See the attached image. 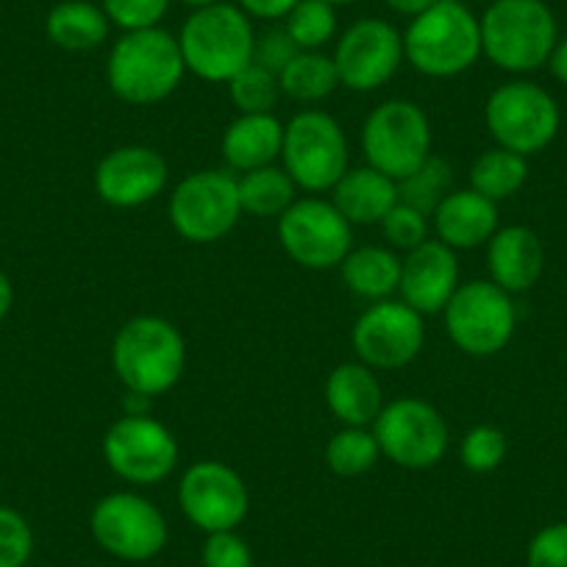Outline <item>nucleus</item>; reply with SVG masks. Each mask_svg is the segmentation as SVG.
<instances>
[{"instance_id": "obj_10", "label": "nucleus", "mask_w": 567, "mask_h": 567, "mask_svg": "<svg viewBox=\"0 0 567 567\" xmlns=\"http://www.w3.org/2000/svg\"><path fill=\"white\" fill-rule=\"evenodd\" d=\"M443 323L449 340L465 357L489 359L504 351L515 337V301L498 284L484 278L465 281L443 309Z\"/></svg>"}, {"instance_id": "obj_34", "label": "nucleus", "mask_w": 567, "mask_h": 567, "mask_svg": "<svg viewBox=\"0 0 567 567\" xmlns=\"http://www.w3.org/2000/svg\"><path fill=\"white\" fill-rule=\"evenodd\" d=\"M506 454H509V440H506V434L501 432L498 425L489 423L473 425L471 432L462 437L460 445L462 467L471 473H478V476L498 471L504 465Z\"/></svg>"}, {"instance_id": "obj_47", "label": "nucleus", "mask_w": 567, "mask_h": 567, "mask_svg": "<svg viewBox=\"0 0 567 567\" xmlns=\"http://www.w3.org/2000/svg\"><path fill=\"white\" fill-rule=\"evenodd\" d=\"M326 3H331V7H351V3H359V0H326Z\"/></svg>"}, {"instance_id": "obj_32", "label": "nucleus", "mask_w": 567, "mask_h": 567, "mask_svg": "<svg viewBox=\"0 0 567 567\" xmlns=\"http://www.w3.org/2000/svg\"><path fill=\"white\" fill-rule=\"evenodd\" d=\"M284 29L292 37L298 51H323L337 37V9L326 0H298Z\"/></svg>"}, {"instance_id": "obj_2", "label": "nucleus", "mask_w": 567, "mask_h": 567, "mask_svg": "<svg viewBox=\"0 0 567 567\" xmlns=\"http://www.w3.org/2000/svg\"><path fill=\"white\" fill-rule=\"evenodd\" d=\"M112 368L123 390L159 398L182 381L187 368V342L171 320L159 315H136L114 334Z\"/></svg>"}, {"instance_id": "obj_29", "label": "nucleus", "mask_w": 567, "mask_h": 567, "mask_svg": "<svg viewBox=\"0 0 567 567\" xmlns=\"http://www.w3.org/2000/svg\"><path fill=\"white\" fill-rule=\"evenodd\" d=\"M528 178V159L506 148H489L478 154L471 165V189L493 204L515 198Z\"/></svg>"}, {"instance_id": "obj_13", "label": "nucleus", "mask_w": 567, "mask_h": 567, "mask_svg": "<svg viewBox=\"0 0 567 567\" xmlns=\"http://www.w3.org/2000/svg\"><path fill=\"white\" fill-rule=\"evenodd\" d=\"M106 467L134 487L162 484L178 465V440L154 414H120L103 434Z\"/></svg>"}, {"instance_id": "obj_38", "label": "nucleus", "mask_w": 567, "mask_h": 567, "mask_svg": "<svg viewBox=\"0 0 567 567\" xmlns=\"http://www.w3.org/2000/svg\"><path fill=\"white\" fill-rule=\"evenodd\" d=\"M200 567H254V550L237 532L206 534Z\"/></svg>"}, {"instance_id": "obj_33", "label": "nucleus", "mask_w": 567, "mask_h": 567, "mask_svg": "<svg viewBox=\"0 0 567 567\" xmlns=\"http://www.w3.org/2000/svg\"><path fill=\"white\" fill-rule=\"evenodd\" d=\"M228 101L237 109V114H270L281 97L278 75L265 70L261 64L250 62L228 81Z\"/></svg>"}, {"instance_id": "obj_6", "label": "nucleus", "mask_w": 567, "mask_h": 567, "mask_svg": "<svg viewBox=\"0 0 567 567\" xmlns=\"http://www.w3.org/2000/svg\"><path fill=\"white\" fill-rule=\"evenodd\" d=\"M284 171L303 193H331L351 167L346 128L320 109H303L284 125Z\"/></svg>"}, {"instance_id": "obj_35", "label": "nucleus", "mask_w": 567, "mask_h": 567, "mask_svg": "<svg viewBox=\"0 0 567 567\" xmlns=\"http://www.w3.org/2000/svg\"><path fill=\"white\" fill-rule=\"evenodd\" d=\"M379 226L381 231H384L386 245H390L392 250H403V254H409V250H414L417 245H423L425 239H429V231H432V217L423 215V212L414 209V206L401 204V200H398V204L386 212V217L379 223Z\"/></svg>"}, {"instance_id": "obj_24", "label": "nucleus", "mask_w": 567, "mask_h": 567, "mask_svg": "<svg viewBox=\"0 0 567 567\" xmlns=\"http://www.w3.org/2000/svg\"><path fill=\"white\" fill-rule=\"evenodd\" d=\"M398 200V182L370 165L348 167L331 189V204L351 226H379Z\"/></svg>"}, {"instance_id": "obj_5", "label": "nucleus", "mask_w": 567, "mask_h": 567, "mask_svg": "<svg viewBox=\"0 0 567 567\" xmlns=\"http://www.w3.org/2000/svg\"><path fill=\"white\" fill-rule=\"evenodd\" d=\"M482 53L504 73H534L548 64L559 25L545 0H489L478 18Z\"/></svg>"}, {"instance_id": "obj_8", "label": "nucleus", "mask_w": 567, "mask_h": 567, "mask_svg": "<svg viewBox=\"0 0 567 567\" xmlns=\"http://www.w3.org/2000/svg\"><path fill=\"white\" fill-rule=\"evenodd\" d=\"M484 123L498 148L534 156L559 134V106L554 95L534 81H506L489 92L484 103Z\"/></svg>"}, {"instance_id": "obj_19", "label": "nucleus", "mask_w": 567, "mask_h": 567, "mask_svg": "<svg viewBox=\"0 0 567 567\" xmlns=\"http://www.w3.org/2000/svg\"><path fill=\"white\" fill-rule=\"evenodd\" d=\"M460 259L456 250L429 237L423 245L409 250L401 259V284L398 296L406 307L423 318L443 315L454 292L460 290Z\"/></svg>"}, {"instance_id": "obj_26", "label": "nucleus", "mask_w": 567, "mask_h": 567, "mask_svg": "<svg viewBox=\"0 0 567 567\" xmlns=\"http://www.w3.org/2000/svg\"><path fill=\"white\" fill-rule=\"evenodd\" d=\"M106 12L92 0H62L48 12L45 34L56 48L70 53H86L109 40Z\"/></svg>"}, {"instance_id": "obj_4", "label": "nucleus", "mask_w": 567, "mask_h": 567, "mask_svg": "<svg viewBox=\"0 0 567 567\" xmlns=\"http://www.w3.org/2000/svg\"><path fill=\"white\" fill-rule=\"evenodd\" d=\"M184 68L209 84H228L239 70L254 62V20L237 3H212L193 9L178 31Z\"/></svg>"}, {"instance_id": "obj_15", "label": "nucleus", "mask_w": 567, "mask_h": 567, "mask_svg": "<svg viewBox=\"0 0 567 567\" xmlns=\"http://www.w3.org/2000/svg\"><path fill=\"white\" fill-rule=\"evenodd\" d=\"M178 506L204 534L237 532L250 509L245 478L220 460H200L178 478Z\"/></svg>"}, {"instance_id": "obj_17", "label": "nucleus", "mask_w": 567, "mask_h": 567, "mask_svg": "<svg viewBox=\"0 0 567 567\" xmlns=\"http://www.w3.org/2000/svg\"><path fill=\"white\" fill-rule=\"evenodd\" d=\"M334 68L340 86L351 92H375L390 84L403 62V34L381 18H362L337 40Z\"/></svg>"}, {"instance_id": "obj_41", "label": "nucleus", "mask_w": 567, "mask_h": 567, "mask_svg": "<svg viewBox=\"0 0 567 567\" xmlns=\"http://www.w3.org/2000/svg\"><path fill=\"white\" fill-rule=\"evenodd\" d=\"M298 0H237V7L248 14L250 20H265V23H278L296 9Z\"/></svg>"}, {"instance_id": "obj_14", "label": "nucleus", "mask_w": 567, "mask_h": 567, "mask_svg": "<svg viewBox=\"0 0 567 567\" xmlns=\"http://www.w3.org/2000/svg\"><path fill=\"white\" fill-rule=\"evenodd\" d=\"M284 254L307 270H334L353 248V226L331 200L298 198L276 220Z\"/></svg>"}, {"instance_id": "obj_28", "label": "nucleus", "mask_w": 567, "mask_h": 567, "mask_svg": "<svg viewBox=\"0 0 567 567\" xmlns=\"http://www.w3.org/2000/svg\"><path fill=\"white\" fill-rule=\"evenodd\" d=\"M281 95L298 103H320L340 90L334 59L323 51H301L278 73Z\"/></svg>"}, {"instance_id": "obj_37", "label": "nucleus", "mask_w": 567, "mask_h": 567, "mask_svg": "<svg viewBox=\"0 0 567 567\" xmlns=\"http://www.w3.org/2000/svg\"><path fill=\"white\" fill-rule=\"evenodd\" d=\"M173 0H101L109 23L120 31L156 29L171 12Z\"/></svg>"}, {"instance_id": "obj_31", "label": "nucleus", "mask_w": 567, "mask_h": 567, "mask_svg": "<svg viewBox=\"0 0 567 567\" xmlns=\"http://www.w3.org/2000/svg\"><path fill=\"white\" fill-rule=\"evenodd\" d=\"M451 189H454V167L449 165V159L432 154L412 176L398 182V198H401V204L414 206V209L432 217V212L437 209L440 200Z\"/></svg>"}, {"instance_id": "obj_39", "label": "nucleus", "mask_w": 567, "mask_h": 567, "mask_svg": "<svg viewBox=\"0 0 567 567\" xmlns=\"http://www.w3.org/2000/svg\"><path fill=\"white\" fill-rule=\"evenodd\" d=\"M528 567H567V523L539 528L526 550Z\"/></svg>"}, {"instance_id": "obj_44", "label": "nucleus", "mask_w": 567, "mask_h": 567, "mask_svg": "<svg viewBox=\"0 0 567 567\" xmlns=\"http://www.w3.org/2000/svg\"><path fill=\"white\" fill-rule=\"evenodd\" d=\"M151 403H154V398L128 390L123 392V414H151Z\"/></svg>"}, {"instance_id": "obj_30", "label": "nucleus", "mask_w": 567, "mask_h": 567, "mask_svg": "<svg viewBox=\"0 0 567 567\" xmlns=\"http://www.w3.org/2000/svg\"><path fill=\"white\" fill-rule=\"evenodd\" d=\"M326 467L340 478H357L373 471L381 460L379 443L373 437V429H353L342 425L340 432L331 434L326 443Z\"/></svg>"}, {"instance_id": "obj_9", "label": "nucleus", "mask_w": 567, "mask_h": 567, "mask_svg": "<svg viewBox=\"0 0 567 567\" xmlns=\"http://www.w3.org/2000/svg\"><path fill=\"white\" fill-rule=\"evenodd\" d=\"M370 429L381 456L403 471H432L449 454V423L443 412L423 398L406 395L384 403Z\"/></svg>"}, {"instance_id": "obj_23", "label": "nucleus", "mask_w": 567, "mask_h": 567, "mask_svg": "<svg viewBox=\"0 0 567 567\" xmlns=\"http://www.w3.org/2000/svg\"><path fill=\"white\" fill-rule=\"evenodd\" d=\"M284 148V123L276 114H237L223 131L220 151L231 173L276 165Z\"/></svg>"}, {"instance_id": "obj_16", "label": "nucleus", "mask_w": 567, "mask_h": 567, "mask_svg": "<svg viewBox=\"0 0 567 567\" xmlns=\"http://www.w3.org/2000/svg\"><path fill=\"white\" fill-rule=\"evenodd\" d=\"M423 315L401 298L375 301L364 309L351 329L357 359L373 370H401L420 357L425 346Z\"/></svg>"}, {"instance_id": "obj_22", "label": "nucleus", "mask_w": 567, "mask_h": 567, "mask_svg": "<svg viewBox=\"0 0 567 567\" xmlns=\"http://www.w3.org/2000/svg\"><path fill=\"white\" fill-rule=\"evenodd\" d=\"M323 398L329 412L342 425L370 429L384 409V392L373 368L357 362L337 364L323 386Z\"/></svg>"}, {"instance_id": "obj_36", "label": "nucleus", "mask_w": 567, "mask_h": 567, "mask_svg": "<svg viewBox=\"0 0 567 567\" xmlns=\"http://www.w3.org/2000/svg\"><path fill=\"white\" fill-rule=\"evenodd\" d=\"M34 554V528L12 506H0V567H25Z\"/></svg>"}, {"instance_id": "obj_18", "label": "nucleus", "mask_w": 567, "mask_h": 567, "mask_svg": "<svg viewBox=\"0 0 567 567\" xmlns=\"http://www.w3.org/2000/svg\"><path fill=\"white\" fill-rule=\"evenodd\" d=\"M167 159L148 145H120L95 167V195L112 209H140L165 193Z\"/></svg>"}, {"instance_id": "obj_7", "label": "nucleus", "mask_w": 567, "mask_h": 567, "mask_svg": "<svg viewBox=\"0 0 567 567\" xmlns=\"http://www.w3.org/2000/svg\"><path fill=\"white\" fill-rule=\"evenodd\" d=\"M432 123L429 114L406 97L379 103L362 123V154L370 167L403 182L432 156Z\"/></svg>"}, {"instance_id": "obj_3", "label": "nucleus", "mask_w": 567, "mask_h": 567, "mask_svg": "<svg viewBox=\"0 0 567 567\" xmlns=\"http://www.w3.org/2000/svg\"><path fill=\"white\" fill-rule=\"evenodd\" d=\"M482 56V23L465 0H440L403 31V59L425 79H456Z\"/></svg>"}, {"instance_id": "obj_43", "label": "nucleus", "mask_w": 567, "mask_h": 567, "mask_svg": "<svg viewBox=\"0 0 567 567\" xmlns=\"http://www.w3.org/2000/svg\"><path fill=\"white\" fill-rule=\"evenodd\" d=\"M548 68H550V73H554V79L559 81V84L567 86V37L565 40L556 42L554 53H550V59H548Z\"/></svg>"}, {"instance_id": "obj_25", "label": "nucleus", "mask_w": 567, "mask_h": 567, "mask_svg": "<svg viewBox=\"0 0 567 567\" xmlns=\"http://www.w3.org/2000/svg\"><path fill=\"white\" fill-rule=\"evenodd\" d=\"M337 270L346 290H351L353 296L370 303L386 301L395 296L401 284V256L384 245H362V248L353 245Z\"/></svg>"}, {"instance_id": "obj_21", "label": "nucleus", "mask_w": 567, "mask_h": 567, "mask_svg": "<svg viewBox=\"0 0 567 567\" xmlns=\"http://www.w3.org/2000/svg\"><path fill=\"white\" fill-rule=\"evenodd\" d=\"M545 267V248L537 231L526 226H506L487 243L489 281L509 296L532 290Z\"/></svg>"}, {"instance_id": "obj_40", "label": "nucleus", "mask_w": 567, "mask_h": 567, "mask_svg": "<svg viewBox=\"0 0 567 567\" xmlns=\"http://www.w3.org/2000/svg\"><path fill=\"white\" fill-rule=\"evenodd\" d=\"M298 45L292 42V37L287 34L284 25H276V29H267L265 34H256V45H254V62L261 64L270 73H281L292 59L298 56Z\"/></svg>"}, {"instance_id": "obj_42", "label": "nucleus", "mask_w": 567, "mask_h": 567, "mask_svg": "<svg viewBox=\"0 0 567 567\" xmlns=\"http://www.w3.org/2000/svg\"><path fill=\"white\" fill-rule=\"evenodd\" d=\"M386 9L395 14H403V18H417L425 9H432L440 0H384Z\"/></svg>"}, {"instance_id": "obj_20", "label": "nucleus", "mask_w": 567, "mask_h": 567, "mask_svg": "<svg viewBox=\"0 0 567 567\" xmlns=\"http://www.w3.org/2000/svg\"><path fill=\"white\" fill-rule=\"evenodd\" d=\"M432 231L456 254L484 248L498 231V204L471 187L451 189L432 212Z\"/></svg>"}, {"instance_id": "obj_45", "label": "nucleus", "mask_w": 567, "mask_h": 567, "mask_svg": "<svg viewBox=\"0 0 567 567\" xmlns=\"http://www.w3.org/2000/svg\"><path fill=\"white\" fill-rule=\"evenodd\" d=\"M14 307V284L7 272L0 270V320H7Z\"/></svg>"}, {"instance_id": "obj_12", "label": "nucleus", "mask_w": 567, "mask_h": 567, "mask_svg": "<svg viewBox=\"0 0 567 567\" xmlns=\"http://www.w3.org/2000/svg\"><path fill=\"white\" fill-rule=\"evenodd\" d=\"M90 532L97 548L120 561H151L171 539L167 517L140 493H109L92 506Z\"/></svg>"}, {"instance_id": "obj_1", "label": "nucleus", "mask_w": 567, "mask_h": 567, "mask_svg": "<svg viewBox=\"0 0 567 567\" xmlns=\"http://www.w3.org/2000/svg\"><path fill=\"white\" fill-rule=\"evenodd\" d=\"M187 75L178 37L156 29L123 31L106 59V84L128 106H156L178 90Z\"/></svg>"}, {"instance_id": "obj_11", "label": "nucleus", "mask_w": 567, "mask_h": 567, "mask_svg": "<svg viewBox=\"0 0 567 567\" xmlns=\"http://www.w3.org/2000/svg\"><path fill=\"white\" fill-rule=\"evenodd\" d=\"M173 231L193 245L226 239L243 217L237 176L231 171H195L173 187L167 200Z\"/></svg>"}, {"instance_id": "obj_46", "label": "nucleus", "mask_w": 567, "mask_h": 567, "mask_svg": "<svg viewBox=\"0 0 567 567\" xmlns=\"http://www.w3.org/2000/svg\"><path fill=\"white\" fill-rule=\"evenodd\" d=\"M182 3L189 9H204V7H212V3H220V0H182Z\"/></svg>"}, {"instance_id": "obj_27", "label": "nucleus", "mask_w": 567, "mask_h": 567, "mask_svg": "<svg viewBox=\"0 0 567 567\" xmlns=\"http://www.w3.org/2000/svg\"><path fill=\"white\" fill-rule=\"evenodd\" d=\"M239 206L243 215L254 217H281L298 200V187L290 173L278 165L259 167L237 176Z\"/></svg>"}]
</instances>
